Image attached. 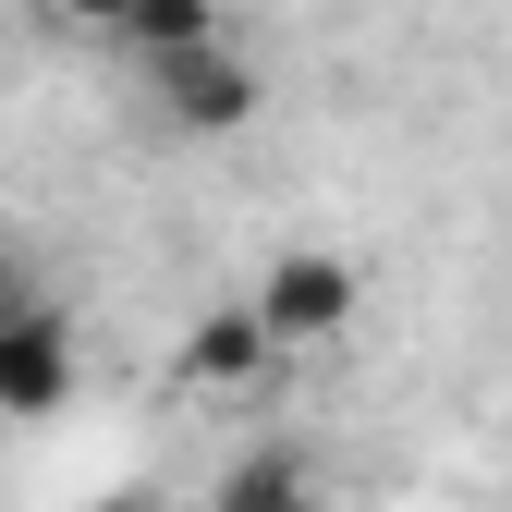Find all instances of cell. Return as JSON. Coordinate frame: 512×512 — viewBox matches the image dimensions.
<instances>
[{
    "label": "cell",
    "instance_id": "cell-6",
    "mask_svg": "<svg viewBox=\"0 0 512 512\" xmlns=\"http://www.w3.org/2000/svg\"><path fill=\"white\" fill-rule=\"evenodd\" d=\"M135 61H159V49H196V37H220V0H122V25H110Z\"/></svg>",
    "mask_w": 512,
    "mask_h": 512
},
{
    "label": "cell",
    "instance_id": "cell-1",
    "mask_svg": "<svg viewBox=\"0 0 512 512\" xmlns=\"http://www.w3.org/2000/svg\"><path fill=\"white\" fill-rule=\"evenodd\" d=\"M244 305H256V330H269V354H330V342H354V317H366V269L330 256V244H281Z\"/></svg>",
    "mask_w": 512,
    "mask_h": 512
},
{
    "label": "cell",
    "instance_id": "cell-4",
    "mask_svg": "<svg viewBox=\"0 0 512 512\" xmlns=\"http://www.w3.org/2000/svg\"><path fill=\"white\" fill-rule=\"evenodd\" d=\"M183 512H317V476H305V452H244L208 500H183Z\"/></svg>",
    "mask_w": 512,
    "mask_h": 512
},
{
    "label": "cell",
    "instance_id": "cell-9",
    "mask_svg": "<svg viewBox=\"0 0 512 512\" xmlns=\"http://www.w3.org/2000/svg\"><path fill=\"white\" fill-rule=\"evenodd\" d=\"M61 13H74V25H98V37H110V25H122V0H61Z\"/></svg>",
    "mask_w": 512,
    "mask_h": 512
},
{
    "label": "cell",
    "instance_id": "cell-5",
    "mask_svg": "<svg viewBox=\"0 0 512 512\" xmlns=\"http://www.w3.org/2000/svg\"><path fill=\"white\" fill-rule=\"evenodd\" d=\"M256 366H269V330H256V305L196 317V342H183V378H196V391H244Z\"/></svg>",
    "mask_w": 512,
    "mask_h": 512
},
{
    "label": "cell",
    "instance_id": "cell-3",
    "mask_svg": "<svg viewBox=\"0 0 512 512\" xmlns=\"http://www.w3.org/2000/svg\"><path fill=\"white\" fill-rule=\"evenodd\" d=\"M86 391V354H74V317H61L49 293L0 317V427H49V415H74Z\"/></svg>",
    "mask_w": 512,
    "mask_h": 512
},
{
    "label": "cell",
    "instance_id": "cell-7",
    "mask_svg": "<svg viewBox=\"0 0 512 512\" xmlns=\"http://www.w3.org/2000/svg\"><path fill=\"white\" fill-rule=\"evenodd\" d=\"M13 305H37V269H25L13 244H0V317H13Z\"/></svg>",
    "mask_w": 512,
    "mask_h": 512
},
{
    "label": "cell",
    "instance_id": "cell-8",
    "mask_svg": "<svg viewBox=\"0 0 512 512\" xmlns=\"http://www.w3.org/2000/svg\"><path fill=\"white\" fill-rule=\"evenodd\" d=\"M86 512H183V500H159V488H110V500H86Z\"/></svg>",
    "mask_w": 512,
    "mask_h": 512
},
{
    "label": "cell",
    "instance_id": "cell-2",
    "mask_svg": "<svg viewBox=\"0 0 512 512\" xmlns=\"http://www.w3.org/2000/svg\"><path fill=\"white\" fill-rule=\"evenodd\" d=\"M147 74V110H159V135H183V147H220V135H244L256 110H269V74L232 49V37H196V49H159V61H135Z\"/></svg>",
    "mask_w": 512,
    "mask_h": 512
}]
</instances>
